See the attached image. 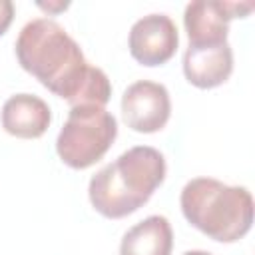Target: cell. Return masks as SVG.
Returning a JSON list of instances; mask_svg holds the SVG:
<instances>
[{"label": "cell", "mask_w": 255, "mask_h": 255, "mask_svg": "<svg viewBox=\"0 0 255 255\" xmlns=\"http://www.w3.org/2000/svg\"><path fill=\"white\" fill-rule=\"evenodd\" d=\"M18 64L52 94L74 106L104 108L112 84L104 70L90 66L78 42L54 20L28 22L16 40Z\"/></svg>", "instance_id": "6da1fadb"}, {"label": "cell", "mask_w": 255, "mask_h": 255, "mask_svg": "<svg viewBox=\"0 0 255 255\" xmlns=\"http://www.w3.org/2000/svg\"><path fill=\"white\" fill-rule=\"evenodd\" d=\"M165 159L155 147H129L90 179V201L104 217H126L147 203L165 179Z\"/></svg>", "instance_id": "7a4b0ae2"}, {"label": "cell", "mask_w": 255, "mask_h": 255, "mask_svg": "<svg viewBox=\"0 0 255 255\" xmlns=\"http://www.w3.org/2000/svg\"><path fill=\"white\" fill-rule=\"evenodd\" d=\"M179 203L185 219L213 241H239L253 223V197L249 189L227 185L213 177L187 181Z\"/></svg>", "instance_id": "3957f363"}, {"label": "cell", "mask_w": 255, "mask_h": 255, "mask_svg": "<svg viewBox=\"0 0 255 255\" xmlns=\"http://www.w3.org/2000/svg\"><path fill=\"white\" fill-rule=\"evenodd\" d=\"M116 135L118 120L106 108L74 106L58 133L56 151L66 165L86 169L106 155Z\"/></svg>", "instance_id": "277c9868"}, {"label": "cell", "mask_w": 255, "mask_h": 255, "mask_svg": "<svg viewBox=\"0 0 255 255\" xmlns=\"http://www.w3.org/2000/svg\"><path fill=\"white\" fill-rule=\"evenodd\" d=\"M255 8L253 2H221V0H195L185 6L183 24L189 46H211L227 42L229 22L245 18Z\"/></svg>", "instance_id": "5b68a950"}, {"label": "cell", "mask_w": 255, "mask_h": 255, "mask_svg": "<svg viewBox=\"0 0 255 255\" xmlns=\"http://www.w3.org/2000/svg\"><path fill=\"white\" fill-rule=\"evenodd\" d=\"M122 114L128 128L139 133L159 131L171 114L169 92L163 84L139 80L126 88L122 96Z\"/></svg>", "instance_id": "8992f818"}, {"label": "cell", "mask_w": 255, "mask_h": 255, "mask_svg": "<svg viewBox=\"0 0 255 255\" xmlns=\"http://www.w3.org/2000/svg\"><path fill=\"white\" fill-rule=\"evenodd\" d=\"M179 34L167 14H147L129 30V54L141 66H161L175 54Z\"/></svg>", "instance_id": "52a82bcc"}, {"label": "cell", "mask_w": 255, "mask_h": 255, "mask_svg": "<svg viewBox=\"0 0 255 255\" xmlns=\"http://www.w3.org/2000/svg\"><path fill=\"white\" fill-rule=\"evenodd\" d=\"M233 72V50L229 42L211 46H189L183 54V74L201 90L221 86Z\"/></svg>", "instance_id": "ba28073f"}, {"label": "cell", "mask_w": 255, "mask_h": 255, "mask_svg": "<svg viewBox=\"0 0 255 255\" xmlns=\"http://www.w3.org/2000/svg\"><path fill=\"white\" fill-rule=\"evenodd\" d=\"M52 122L48 104L32 94H16L6 100L2 108V128L22 139H36L44 135Z\"/></svg>", "instance_id": "9c48e42d"}, {"label": "cell", "mask_w": 255, "mask_h": 255, "mask_svg": "<svg viewBox=\"0 0 255 255\" xmlns=\"http://www.w3.org/2000/svg\"><path fill=\"white\" fill-rule=\"evenodd\" d=\"M173 231L163 215H149L122 237L120 255H171Z\"/></svg>", "instance_id": "30bf717a"}, {"label": "cell", "mask_w": 255, "mask_h": 255, "mask_svg": "<svg viewBox=\"0 0 255 255\" xmlns=\"http://www.w3.org/2000/svg\"><path fill=\"white\" fill-rule=\"evenodd\" d=\"M14 20V4L10 0H0V36L10 28Z\"/></svg>", "instance_id": "8fae6325"}, {"label": "cell", "mask_w": 255, "mask_h": 255, "mask_svg": "<svg viewBox=\"0 0 255 255\" xmlns=\"http://www.w3.org/2000/svg\"><path fill=\"white\" fill-rule=\"evenodd\" d=\"M40 8H46V10H64V8H68V2H60V4H38Z\"/></svg>", "instance_id": "7c38bea8"}, {"label": "cell", "mask_w": 255, "mask_h": 255, "mask_svg": "<svg viewBox=\"0 0 255 255\" xmlns=\"http://www.w3.org/2000/svg\"><path fill=\"white\" fill-rule=\"evenodd\" d=\"M183 255H213V253H209V251H185Z\"/></svg>", "instance_id": "4fadbf2b"}]
</instances>
